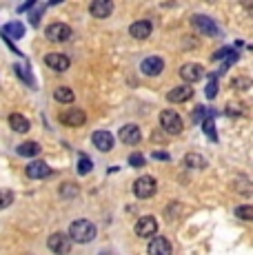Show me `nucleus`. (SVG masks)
Wrapping results in <instances>:
<instances>
[{
    "instance_id": "obj_1",
    "label": "nucleus",
    "mask_w": 253,
    "mask_h": 255,
    "mask_svg": "<svg viewBox=\"0 0 253 255\" xmlns=\"http://www.w3.org/2000/svg\"><path fill=\"white\" fill-rule=\"evenodd\" d=\"M67 238H69L71 242H78V244L91 242V240L96 238V227H94V222H89V220H76V222H71L69 235H67Z\"/></svg>"
},
{
    "instance_id": "obj_2",
    "label": "nucleus",
    "mask_w": 253,
    "mask_h": 255,
    "mask_svg": "<svg viewBox=\"0 0 253 255\" xmlns=\"http://www.w3.org/2000/svg\"><path fill=\"white\" fill-rule=\"evenodd\" d=\"M155 189H158V184H155V178H151V175H142V178H138L133 184V193L138 195L140 200L153 198Z\"/></svg>"
},
{
    "instance_id": "obj_3",
    "label": "nucleus",
    "mask_w": 253,
    "mask_h": 255,
    "mask_svg": "<svg viewBox=\"0 0 253 255\" xmlns=\"http://www.w3.org/2000/svg\"><path fill=\"white\" fill-rule=\"evenodd\" d=\"M160 125H162V129L167 131V133L178 135L180 131H182V118H180L176 111L167 109V111H162V114H160Z\"/></svg>"
},
{
    "instance_id": "obj_4",
    "label": "nucleus",
    "mask_w": 253,
    "mask_h": 255,
    "mask_svg": "<svg viewBox=\"0 0 253 255\" xmlns=\"http://www.w3.org/2000/svg\"><path fill=\"white\" fill-rule=\"evenodd\" d=\"M45 36L49 38L51 42H67L71 36H74V31H71V27L65 24V22H53V24L47 27Z\"/></svg>"
},
{
    "instance_id": "obj_5",
    "label": "nucleus",
    "mask_w": 253,
    "mask_h": 255,
    "mask_svg": "<svg viewBox=\"0 0 253 255\" xmlns=\"http://www.w3.org/2000/svg\"><path fill=\"white\" fill-rule=\"evenodd\" d=\"M47 247H49V251L53 255H67L71 251V240L65 233H53L47 240Z\"/></svg>"
},
{
    "instance_id": "obj_6",
    "label": "nucleus",
    "mask_w": 253,
    "mask_h": 255,
    "mask_svg": "<svg viewBox=\"0 0 253 255\" xmlns=\"http://www.w3.org/2000/svg\"><path fill=\"white\" fill-rule=\"evenodd\" d=\"M155 231H158V222L151 215H144V218H140L135 222V235L138 238H153Z\"/></svg>"
},
{
    "instance_id": "obj_7",
    "label": "nucleus",
    "mask_w": 253,
    "mask_h": 255,
    "mask_svg": "<svg viewBox=\"0 0 253 255\" xmlns=\"http://www.w3.org/2000/svg\"><path fill=\"white\" fill-rule=\"evenodd\" d=\"M191 22H193V27H196L200 33H207V36H220V29H218V24L213 22L211 18H207V16H193Z\"/></svg>"
},
{
    "instance_id": "obj_8",
    "label": "nucleus",
    "mask_w": 253,
    "mask_h": 255,
    "mask_svg": "<svg viewBox=\"0 0 253 255\" xmlns=\"http://www.w3.org/2000/svg\"><path fill=\"white\" fill-rule=\"evenodd\" d=\"M180 76H182V80L187 85H191V82H198L204 76V69L200 65H196V62H187V65L180 67Z\"/></svg>"
},
{
    "instance_id": "obj_9",
    "label": "nucleus",
    "mask_w": 253,
    "mask_h": 255,
    "mask_svg": "<svg viewBox=\"0 0 253 255\" xmlns=\"http://www.w3.org/2000/svg\"><path fill=\"white\" fill-rule=\"evenodd\" d=\"M91 142H94V146L98 151H102V153L111 151V149H114V144H116L114 135H111L109 131H96V133L91 135Z\"/></svg>"
},
{
    "instance_id": "obj_10",
    "label": "nucleus",
    "mask_w": 253,
    "mask_h": 255,
    "mask_svg": "<svg viewBox=\"0 0 253 255\" xmlns=\"http://www.w3.org/2000/svg\"><path fill=\"white\" fill-rule=\"evenodd\" d=\"M49 175H51L49 164H45L42 160H33V162L27 166V178H31V180H45V178H49Z\"/></svg>"
},
{
    "instance_id": "obj_11",
    "label": "nucleus",
    "mask_w": 253,
    "mask_h": 255,
    "mask_svg": "<svg viewBox=\"0 0 253 255\" xmlns=\"http://www.w3.org/2000/svg\"><path fill=\"white\" fill-rule=\"evenodd\" d=\"M140 69H142L144 76H160V73L164 71V60L158 56H151V58H147V60H142Z\"/></svg>"
},
{
    "instance_id": "obj_12",
    "label": "nucleus",
    "mask_w": 253,
    "mask_h": 255,
    "mask_svg": "<svg viewBox=\"0 0 253 255\" xmlns=\"http://www.w3.org/2000/svg\"><path fill=\"white\" fill-rule=\"evenodd\" d=\"M45 62H47V67H51V69L58 71V73L67 71V69H69V65H71L69 58H67L65 53H47Z\"/></svg>"
},
{
    "instance_id": "obj_13",
    "label": "nucleus",
    "mask_w": 253,
    "mask_h": 255,
    "mask_svg": "<svg viewBox=\"0 0 253 255\" xmlns=\"http://www.w3.org/2000/svg\"><path fill=\"white\" fill-rule=\"evenodd\" d=\"M60 120H62V125H67V127H82L87 122V116H85V111L74 107V109L65 111V114L60 116Z\"/></svg>"
},
{
    "instance_id": "obj_14",
    "label": "nucleus",
    "mask_w": 253,
    "mask_h": 255,
    "mask_svg": "<svg viewBox=\"0 0 253 255\" xmlns=\"http://www.w3.org/2000/svg\"><path fill=\"white\" fill-rule=\"evenodd\" d=\"M89 11H91V16L100 18V20L102 18H109L111 11H114V2L111 0H96V2H91Z\"/></svg>"
},
{
    "instance_id": "obj_15",
    "label": "nucleus",
    "mask_w": 253,
    "mask_h": 255,
    "mask_svg": "<svg viewBox=\"0 0 253 255\" xmlns=\"http://www.w3.org/2000/svg\"><path fill=\"white\" fill-rule=\"evenodd\" d=\"M120 140L125 142V144H138L140 140H142V133H140L138 125H125L123 129H120Z\"/></svg>"
},
{
    "instance_id": "obj_16",
    "label": "nucleus",
    "mask_w": 253,
    "mask_h": 255,
    "mask_svg": "<svg viewBox=\"0 0 253 255\" xmlns=\"http://www.w3.org/2000/svg\"><path fill=\"white\" fill-rule=\"evenodd\" d=\"M173 247L167 238H153L149 244V255H171Z\"/></svg>"
},
{
    "instance_id": "obj_17",
    "label": "nucleus",
    "mask_w": 253,
    "mask_h": 255,
    "mask_svg": "<svg viewBox=\"0 0 253 255\" xmlns=\"http://www.w3.org/2000/svg\"><path fill=\"white\" fill-rule=\"evenodd\" d=\"M151 29L153 27H151V22L149 20H138V22H133L129 27V33L135 38V40H144V38L151 36Z\"/></svg>"
},
{
    "instance_id": "obj_18",
    "label": "nucleus",
    "mask_w": 253,
    "mask_h": 255,
    "mask_svg": "<svg viewBox=\"0 0 253 255\" xmlns=\"http://www.w3.org/2000/svg\"><path fill=\"white\" fill-rule=\"evenodd\" d=\"M167 98H169V102H187L193 98V89H191V85H180L176 89L169 91Z\"/></svg>"
},
{
    "instance_id": "obj_19",
    "label": "nucleus",
    "mask_w": 253,
    "mask_h": 255,
    "mask_svg": "<svg viewBox=\"0 0 253 255\" xmlns=\"http://www.w3.org/2000/svg\"><path fill=\"white\" fill-rule=\"evenodd\" d=\"M9 125H11V129L16 131V133H27V131L31 129L29 120L25 116H20V114H11V116H9Z\"/></svg>"
},
{
    "instance_id": "obj_20",
    "label": "nucleus",
    "mask_w": 253,
    "mask_h": 255,
    "mask_svg": "<svg viewBox=\"0 0 253 255\" xmlns=\"http://www.w3.org/2000/svg\"><path fill=\"white\" fill-rule=\"evenodd\" d=\"M16 151L22 158H36V155L40 153V144H38V142H22Z\"/></svg>"
},
{
    "instance_id": "obj_21",
    "label": "nucleus",
    "mask_w": 253,
    "mask_h": 255,
    "mask_svg": "<svg viewBox=\"0 0 253 255\" xmlns=\"http://www.w3.org/2000/svg\"><path fill=\"white\" fill-rule=\"evenodd\" d=\"M2 33H4V38H22L25 36V27L20 22H9V24H4Z\"/></svg>"
},
{
    "instance_id": "obj_22",
    "label": "nucleus",
    "mask_w": 253,
    "mask_h": 255,
    "mask_svg": "<svg viewBox=\"0 0 253 255\" xmlns=\"http://www.w3.org/2000/svg\"><path fill=\"white\" fill-rule=\"evenodd\" d=\"M53 98H56L58 102H62V105H71V102H74V91H71L69 87H58V89L53 91Z\"/></svg>"
},
{
    "instance_id": "obj_23",
    "label": "nucleus",
    "mask_w": 253,
    "mask_h": 255,
    "mask_svg": "<svg viewBox=\"0 0 253 255\" xmlns=\"http://www.w3.org/2000/svg\"><path fill=\"white\" fill-rule=\"evenodd\" d=\"M184 164H187L189 169H204V166H207V160H204L200 153H187L184 155Z\"/></svg>"
},
{
    "instance_id": "obj_24",
    "label": "nucleus",
    "mask_w": 253,
    "mask_h": 255,
    "mask_svg": "<svg viewBox=\"0 0 253 255\" xmlns=\"http://www.w3.org/2000/svg\"><path fill=\"white\" fill-rule=\"evenodd\" d=\"M91 169H94V162H91V160L87 158L85 153H82L80 160H78V173H80V175H87Z\"/></svg>"
},
{
    "instance_id": "obj_25",
    "label": "nucleus",
    "mask_w": 253,
    "mask_h": 255,
    "mask_svg": "<svg viewBox=\"0 0 253 255\" xmlns=\"http://www.w3.org/2000/svg\"><path fill=\"white\" fill-rule=\"evenodd\" d=\"M78 191H80V189H78V184H71V182H67V184L60 186V195H62V198H76Z\"/></svg>"
},
{
    "instance_id": "obj_26",
    "label": "nucleus",
    "mask_w": 253,
    "mask_h": 255,
    "mask_svg": "<svg viewBox=\"0 0 253 255\" xmlns=\"http://www.w3.org/2000/svg\"><path fill=\"white\" fill-rule=\"evenodd\" d=\"M236 215L240 220H253V207H249V204L247 207H236Z\"/></svg>"
},
{
    "instance_id": "obj_27",
    "label": "nucleus",
    "mask_w": 253,
    "mask_h": 255,
    "mask_svg": "<svg viewBox=\"0 0 253 255\" xmlns=\"http://www.w3.org/2000/svg\"><path fill=\"white\" fill-rule=\"evenodd\" d=\"M11 202H13V193H11V191H0V211L7 209Z\"/></svg>"
},
{
    "instance_id": "obj_28",
    "label": "nucleus",
    "mask_w": 253,
    "mask_h": 255,
    "mask_svg": "<svg viewBox=\"0 0 253 255\" xmlns=\"http://www.w3.org/2000/svg\"><path fill=\"white\" fill-rule=\"evenodd\" d=\"M204 131L209 133V138H211V140H218L216 131H213V120H211V118H207V120H204Z\"/></svg>"
},
{
    "instance_id": "obj_29",
    "label": "nucleus",
    "mask_w": 253,
    "mask_h": 255,
    "mask_svg": "<svg viewBox=\"0 0 253 255\" xmlns=\"http://www.w3.org/2000/svg\"><path fill=\"white\" fill-rule=\"evenodd\" d=\"M233 87H236V89H249L251 87V80H247V78H238V80H233Z\"/></svg>"
},
{
    "instance_id": "obj_30",
    "label": "nucleus",
    "mask_w": 253,
    "mask_h": 255,
    "mask_svg": "<svg viewBox=\"0 0 253 255\" xmlns=\"http://www.w3.org/2000/svg\"><path fill=\"white\" fill-rule=\"evenodd\" d=\"M129 164H131V166H142V164H144V155H142V153H133V155L129 158Z\"/></svg>"
},
{
    "instance_id": "obj_31",
    "label": "nucleus",
    "mask_w": 253,
    "mask_h": 255,
    "mask_svg": "<svg viewBox=\"0 0 253 255\" xmlns=\"http://www.w3.org/2000/svg\"><path fill=\"white\" fill-rule=\"evenodd\" d=\"M213 96H216V80H211L207 87V98H213Z\"/></svg>"
},
{
    "instance_id": "obj_32",
    "label": "nucleus",
    "mask_w": 253,
    "mask_h": 255,
    "mask_svg": "<svg viewBox=\"0 0 253 255\" xmlns=\"http://www.w3.org/2000/svg\"><path fill=\"white\" fill-rule=\"evenodd\" d=\"M153 158H155V160H169V153H162V151H155Z\"/></svg>"
},
{
    "instance_id": "obj_33",
    "label": "nucleus",
    "mask_w": 253,
    "mask_h": 255,
    "mask_svg": "<svg viewBox=\"0 0 253 255\" xmlns=\"http://www.w3.org/2000/svg\"><path fill=\"white\" fill-rule=\"evenodd\" d=\"M102 255H114V253H102Z\"/></svg>"
}]
</instances>
